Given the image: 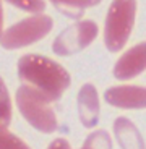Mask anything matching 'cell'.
<instances>
[{
  "instance_id": "obj_8",
  "label": "cell",
  "mask_w": 146,
  "mask_h": 149,
  "mask_svg": "<svg viewBox=\"0 0 146 149\" xmlns=\"http://www.w3.org/2000/svg\"><path fill=\"white\" fill-rule=\"evenodd\" d=\"M80 120L86 128H93L99 120V97L93 84H85L78 93Z\"/></svg>"
},
{
  "instance_id": "obj_11",
  "label": "cell",
  "mask_w": 146,
  "mask_h": 149,
  "mask_svg": "<svg viewBox=\"0 0 146 149\" xmlns=\"http://www.w3.org/2000/svg\"><path fill=\"white\" fill-rule=\"evenodd\" d=\"M96 3H99V2H54L55 8H59L62 13L68 15L70 18H78L85 8L93 7Z\"/></svg>"
},
{
  "instance_id": "obj_1",
  "label": "cell",
  "mask_w": 146,
  "mask_h": 149,
  "mask_svg": "<svg viewBox=\"0 0 146 149\" xmlns=\"http://www.w3.org/2000/svg\"><path fill=\"white\" fill-rule=\"evenodd\" d=\"M18 76L24 86L33 88L50 102L57 101L70 86V74L62 65L36 54L23 55L18 60Z\"/></svg>"
},
{
  "instance_id": "obj_6",
  "label": "cell",
  "mask_w": 146,
  "mask_h": 149,
  "mask_svg": "<svg viewBox=\"0 0 146 149\" xmlns=\"http://www.w3.org/2000/svg\"><path fill=\"white\" fill-rule=\"evenodd\" d=\"M105 101L120 109H146V88L141 86H114L104 94Z\"/></svg>"
},
{
  "instance_id": "obj_9",
  "label": "cell",
  "mask_w": 146,
  "mask_h": 149,
  "mask_svg": "<svg viewBox=\"0 0 146 149\" xmlns=\"http://www.w3.org/2000/svg\"><path fill=\"white\" fill-rule=\"evenodd\" d=\"M114 131H115V138L122 146V149H145V141H143L138 128L128 118L119 117L114 123Z\"/></svg>"
},
{
  "instance_id": "obj_13",
  "label": "cell",
  "mask_w": 146,
  "mask_h": 149,
  "mask_svg": "<svg viewBox=\"0 0 146 149\" xmlns=\"http://www.w3.org/2000/svg\"><path fill=\"white\" fill-rule=\"evenodd\" d=\"M0 149H29V146L7 128L0 127Z\"/></svg>"
},
{
  "instance_id": "obj_12",
  "label": "cell",
  "mask_w": 146,
  "mask_h": 149,
  "mask_svg": "<svg viewBox=\"0 0 146 149\" xmlns=\"http://www.w3.org/2000/svg\"><path fill=\"white\" fill-rule=\"evenodd\" d=\"M81 149H112V143L105 131L99 130L88 136Z\"/></svg>"
},
{
  "instance_id": "obj_4",
  "label": "cell",
  "mask_w": 146,
  "mask_h": 149,
  "mask_svg": "<svg viewBox=\"0 0 146 149\" xmlns=\"http://www.w3.org/2000/svg\"><path fill=\"white\" fill-rule=\"evenodd\" d=\"M52 18L47 15H34L21 19L10 26L0 39V44L5 49H20L24 45L34 44L45 37L52 29Z\"/></svg>"
},
{
  "instance_id": "obj_2",
  "label": "cell",
  "mask_w": 146,
  "mask_h": 149,
  "mask_svg": "<svg viewBox=\"0 0 146 149\" xmlns=\"http://www.w3.org/2000/svg\"><path fill=\"white\" fill-rule=\"evenodd\" d=\"M49 102V99L29 86L23 84L16 91V105L21 115L42 133H52L57 130V117Z\"/></svg>"
},
{
  "instance_id": "obj_14",
  "label": "cell",
  "mask_w": 146,
  "mask_h": 149,
  "mask_svg": "<svg viewBox=\"0 0 146 149\" xmlns=\"http://www.w3.org/2000/svg\"><path fill=\"white\" fill-rule=\"evenodd\" d=\"M15 7L23 8V10H29V11H42L45 8L44 2H10Z\"/></svg>"
},
{
  "instance_id": "obj_10",
  "label": "cell",
  "mask_w": 146,
  "mask_h": 149,
  "mask_svg": "<svg viewBox=\"0 0 146 149\" xmlns=\"http://www.w3.org/2000/svg\"><path fill=\"white\" fill-rule=\"evenodd\" d=\"M11 122V101L3 79L0 78V127L7 128Z\"/></svg>"
},
{
  "instance_id": "obj_3",
  "label": "cell",
  "mask_w": 146,
  "mask_h": 149,
  "mask_svg": "<svg viewBox=\"0 0 146 149\" xmlns=\"http://www.w3.org/2000/svg\"><path fill=\"white\" fill-rule=\"evenodd\" d=\"M135 2H114L107 11L104 42L110 52H119L125 45L135 24Z\"/></svg>"
},
{
  "instance_id": "obj_16",
  "label": "cell",
  "mask_w": 146,
  "mask_h": 149,
  "mask_svg": "<svg viewBox=\"0 0 146 149\" xmlns=\"http://www.w3.org/2000/svg\"><path fill=\"white\" fill-rule=\"evenodd\" d=\"M2 29H3V8L0 3V39H2Z\"/></svg>"
},
{
  "instance_id": "obj_7",
  "label": "cell",
  "mask_w": 146,
  "mask_h": 149,
  "mask_svg": "<svg viewBox=\"0 0 146 149\" xmlns=\"http://www.w3.org/2000/svg\"><path fill=\"white\" fill-rule=\"evenodd\" d=\"M146 70V42L128 49L124 55L117 60L114 67V74L119 79H130L138 76Z\"/></svg>"
},
{
  "instance_id": "obj_5",
  "label": "cell",
  "mask_w": 146,
  "mask_h": 149,
  "mask_svg": "<svg viewBox=\"0 0 146 149\" xmlns=\"http://www.w3.org/2000/svg\"><path fill=\"white\" fill-rule=\"evenodd\" d=\"M97 36V24L91 19H83L68 26L57 36L52 50L57 55H73L88 47Z\"/></svg>"
},
{
  "instance_id": "obj_15",
  "label": "cell",
  "mask_w": 146,
  "mask_h": 149,
  "mask_svg": "<svg viewBox=\"0 0 146 149\" xmlns=\"http://www.w3.org/2000/svg\"><path fill=\"white\" fill-rule=\"evenodd\" d=\"M47 149H71V148H70V144H68L67 139L59 138V139H54V141L49 144Z\"/></svg>"
}]
</instances>
